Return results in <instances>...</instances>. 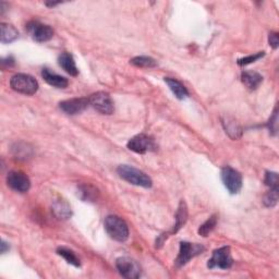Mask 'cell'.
I'll return each mask as SVG.
<instances>
[{"label": "cell", "instance_id": "9c48e42d", "mask_svg": "<svg viewBox=\"0 0 279 279\" xmlns=\"http://www.w3.org/2000/svg\"><path fill=\"white\" fill-rule=\"evenodd\" d=\"M27 31L31 34L32 38L38 43L48 42L54 36V30L49 25L40 23L38 21H32L26 26Z\"/></svg>", "mask_w": 279, "mask_h": 279}, {"label": "cell", "instance_id": "4fadbf2b", "mask_svg": "<svg viewBox=\"0 0 279 279\" xmlns=\"http://www.w3.org/2000/svg\"><path fill=\"white\" fill-rule=\"evenodd\" d=\"M58 64L67 73H69L72 76H76L79 74V70L76 68L75 61L73 56L69 53H63L58 58Z\"/></svg>", "mask_w": 279, "mask_h": 279}, {"label": "cell", "instance_id": "8992f818", "mask_svg": "<svg viewBox=\"0 0 279 279\" xmlns=\"http://www.w3.org/2000/svg\"><path fill=\"white\" fill-rule=\"evenodd\" d=\"M221 180L231 194L238 193L242 188V176L236 169L226 166L221 169Z\"/></svg>", "mask_w": 279, "mask_h": 279}, {"label": "cell", "instance_id": "cb8c5ba5", "mask_svg": "<svg viewBox=\"0 0 279 279\" xmlns=\"http://www.w3.org/2000/svg\"><path fill=\"white\" fill-rule=\"evenodd\" d=\"M57 253L58 255L60 256H63V258L68 262L69 264L71 265H73L75 267H79L81 264H80V260L76 258V255L72 252L71 250L69 249H66V248H59L57 250Z\"/></svg>", "mask_w": 279, "mask_h": 279}, {"label": "cell", "instance_id": "83f0119b", "mask_svg": "<svg viewBox=\"0 0 279 279\" xmlns=\"http://www.w3.org/2000/svg\"><path fill=\"white\" fill-rule=\"evenodd\" d=\"M269 128H270V130H271V132L273 133V135H276L277 130H278V114H277V109H275L274 115H273V117L270 119Z\"/></svg>", "mask_w": 279, "mask_h": 279}, {"label": "cell", "instance_id": "e0dca14e", "mask_svg": "<svg viewBox=\"0 0 279 279\" xmlns=\"http://www.w3.org/2000/svg\"><path fill=\"white\" fill-rule=\"evenodd\" d=\"M165 82L167 83V85L169 86L170 91L174 93V95L178 99H185L189 96V92L187 90V87L183 85L180 81L172 79V77H165Z\"/></svg>", "mask_w": 279, "mask_h": 279}, {"label": "cell", "instance_id": "5bb4252c", "mask_svg": "<svg viewBox=\"0 0 279 279\" xmlns=\"http://www.w3.org/2000/svg\"><path fill=\"white\" fill-rule=\"evenodd\" d=\"M53 213L58 219H69L72 216V210L67 201L63 199L55 200L53 203Z\"/></svg>", "mask_w": 279, "mask_h": 279}, {"label": "cell", "instance_id": "d6986e66", "mask_svg": "<svg viewBox=\"0 0 279 279\" xmlns=\"http://www.w3.org/2000/svg\"><path fill=\"white\" fill-rule=\"evenodd\" d=\"M188 219V208H187V204L181 201L180 204H179V208H178L177 210V214H176V224L174 229H172L171 233H176L179 231L180 228L183 227V225L187 222Z\"/></svg>", "mask_w": 279, "mask_h": 279}, {"label": "cell", "instance_id": "277c9868", "mask_svg": "<svg viewBox=\"0 0 279 279\" xmlns=\"http://www.w3.org/2000/svg\"><path fill=\"white\" fill-rule=\"evenodd\" d=\"M233 264V260L229 247H221L215 250L211 258L209 260L208 267L210 270H229Z\"/></svg>", "mask_w": 279, "mask_h": 279}, {"label": "cell", "instance_id": "5b68a950", "mask_svg": "<svg viewBox=\"0 0 279 279\" xmlns=\"http://www.w3.org/2000/svg\"><path fill=\"white\" fill-rule=\"evenodd\" d=\"M90 106L103 115H111L115 110L114 102L108 93L97 92L88 97Z\"/></svg>", "mask_w": 279, "mask_h": 279}, {"label": "cell", "instance_id": "f1b7e54d", "mask_svg": "<svg viewBox=\"0 0 279 279\" xmlns=\"http://www.w3.org/2000/svg\"><path fill=\"white\" fill-rule=\"evenodd\" d=\"M269 42H270V45L273 48H277L279 45V37H278V33H274L272 32L270 36H269Z\"/></svg>", "mask_w": 279, "mask_h": 279}, {"label": "cell", "instance_id": "3957f363", "mask_svg": "<svg viewBox=\"0 0 279 279\" xmlns=\"http://www.w3.org/2000/svg\"><path fill=\"white\" fill-rule=\"evenodd\" d=\"M10 86L12 90L25 95H33L38 90V82L32 75L18 73L10 80Z\"/></svg>", "mask_w": 279, "mask_h": 279}, {"label": "cell", "instance_id": "2e32d148", "mask_svg": "<svg viewBox=\"0 0 279 279\" xmlns=\"http://www.w3.org/2000/svg\"><path fill=\"white\" fill-rule=\"evenodd\" d=\"M241 80L249 90H255L263 81V77L256 71H243L241 74Z\"/></svg>", "mask_w": 279, "mask_h": 279}, {"label": "cell", "instance_id": "44dd1931", "mask_svg": "<svg viewBox=\"0 0 279 279\" xmlns=\"http://www.w3.org/2000/svg\"><path fill=\"white\" fill-rule=\"evenodd\" d=\"M77 195L81 198V200L85 201V202H87V201L88 202H94V201H96L98 198V191L97 189H95L92 186L84 185L79 188Z\"/></svg>", "mask_w": 279, "mask_h": 279}, {"label": "cell", "instance_id": "7402d4cb", "mask_svg": "<svg viewBox=\"0 0 279 279\" xmlns=\"http://www.w3.org/2000/svg\"><path fill=\"white\" fill-rule=\"evenodd\" d=\"M131 64L139 68H154L157 66L156 60L152 57H147V56H139V57H135L131 60Z\"/></svg>", "mask_w": 279, "mask_h": 279}, {"label": "cell", "instance_id": "30bf717a", "mask_svg": "<svg viewBox=\"0 0 279 279\" xmlns=\"http://www.w3.org/2000/svg\"><path fill=\"white\" fill-rule=\"evenodd\" d=\"M127 146L130 150H132V152L138 154H145L155 149V143L152 138L142 133V135H138L130 139Z\"/></svg>", "mask_w": 279, "mask_h": 279}, {"label": "cell", "instance_id": "52a82bcc", "mask_svg": "<svg viewBox=\"0 0 279 279\" xmlns=\"http://www.w3.org/2000/svg\"><path fill=\"white\" fill-rule=\"evenodd\" d=\"M205 250L203 245L200 244H193L190 242H181L180 243V251L178 254L177 259L175 261V264L177 267L185 266L188 262L193 259L194 256L201 254Z\"/></svg>", "mask_w": 279, "mask_h": 279}, {"label": "cell", "instance_id": "9a60e30c", "mask_svg": "<svg viewBox=\"0 0 279 279\" xmlns=\"http://www.w3.org/2000/svg\"><path fill=\"white\" fill-rule=\"evenodd\" d=\"M42 76L49 85L55 86L57 88H65L69 84V82L66 79V77L54 73V72H52L49 69H43Z\"/></svg>", "mask_w": 279, "mask_h": 279}, {"label": "cell", "instance_id": "484cf974", "mask_svg": "<svg viewBox=\"0 0 279 279\" xmlns=\"http://www.w3.org/2000/svg\"><path fill=\"white\" fill-rule=\"evenodd\" d=\"M265 185L270 188H278V175L276 172L267 171L265 175Z\"/></svg>", "mask_w": 279, "mask_h": 279}, {"label": "cell", "instance_id": "4dcf8cb0", "mask_svg": "<svg viewBox=\"0 0 279 279\" xmlns=\"http://www.w3.org/2000/svg\"><path fill=\"white\" fill-rule=\"evenodd\" d=\"M60 2H47L46 5H48V7H54V5H57L59 4Z\"/></svg>", "mask_w": 279, "mask_h": 279}, {"label": "cell", "instance_id": "7c38bea8", "mask_svg": "<svg viewBox=\"0 0 279 279\" xmlns=\"http://www.w3.org/2000/svg\"><path fill=\"white\" fill-rule=\"evenodd\" d=\"M88 106H90L88 98H84V97L67 99L59 104L60 109L67 115L81 114L82 111H84L88 107Z\"/></svg>", "mask_w": 279, "mask_h": 279}, {"label": "cell", "instance_id": "ffe728a7", "mask_svg": "<svg viewBox=\"0 0 279 279\" xmlns=\"http://www.w3.org/2000/svg\"><path fill=\"white\" fill-rule=\"evenodd\" d=\"M222 126H224L226 133L232 139H238L242 135V129L241 127L238 125L237 121H234L231 118H225L222 119Z\"/></svg>", "mask_w": 279, "mask_h": 279}, {"label": "cell", "instance_id": "8fae6325", "mask_svg": "<svg viewBox=\"0 0 279 279\" xmlns=\"http://www.w3.org/2000/svg\"><path fill=\"white\" fill-rule=\"evenodd\" d=\"M7 183L11 189L20 193H25L31 188L29 177L21 171H10L7 176Z\"/></svg>", "mask_w": 279, "mask_h": 279}, {"label": "cell", "instance_id": "f546056e", "mask_svg": "<svg viewBox=\"0 0 279 279\" xmlns=\"http://www.w3.org/2000/svg\"><path fill=\"white\" fill-rule=\"evenodd\" d=\"M7 250H9V244L2 240V241H1V253H5V252H7Z\"/></svg>", "mask_w": 279, "mask_h": 279}, {"label": "cell", "instance_id": "603a6c76", "mask_svg": "<svg viewBox=\"0 0 279 279\" xmlns=\"http://www.w3.org/2000/svg\"><path fill=\"white\" fill-rule=\"evenodd\" d=\"M216 225H217V216L216 215L210 216L209 218L199 228V234L202 237H208L209 234L215 229Z\"/></svg>", "mask_w": 279, "mask_h": 279}, {"label": "cell", "instance_id": "ac0fdd59", "mask_svg": "<svg viewBox=\"0 0 279 279\" xmlns=\"http://www.w3.org/2000/svg\"><path fill=\"white\" fill-rule=\"evenodd\" d=\"M1 29V36H0V41L2 44H8L14 42L16 38L19 37V32L15 30V27L7 24V23H1L0 25Z\"/></svg>", "mask_w": 279, "mask_h": 279}, {"label": "cell", "instance_id": "7a4b0ae2", "mask_svg": "<svg viewBox=\"0 0 279 279\" xmlns=\"http://www.w3.org/2000/svg\"><path fill=\"white\" fill-rule=\"evenodd\" d=\"M105 229L110 238L118 242H125L129 238V227L127 222L118 216H108L105 219Z\"/></svg>", "mask_w": 279, "mask_h": 279}, {"label": "cell", "instance_id": "4316f807", "mask_svg": "<svg viewBox=\"0 0 279 279\" xmlns=\"http://www.w3.org/2000/svg\"><path fill=\"white\" fill-rule=\"evenodd\" d=\"M264 55H265L264 52H261V53H259V54H255V55H252V56H249V57L241 58V59H239V60H238V65H239V66H247V65H250V64H252V63H254V61L259 60L260 58L263 57Z\"/></svg>", "mask_w": 279, "mask_h": 279}, {"label": "cell", "instance_id": "ba28073f", "mask_svg": "<svg viewBox=\"0 0 279 279\" xmlns=\"http://www.w3.org/2000/svg\"><path fill=\"white\" fill-rule=\"evenodd\" d=\"M116 267L121 276L130 279H136L141 276V267L135 260L130 258H119L116 261Z\"/></svg>", "mask_w": 279, "mask_h": 279}, {"label": "cell", "instance_id": "d4e9b609", "mask_svg": "<svg viewBox=\"0 0 279 279\" xmlns=\"http://www.w3.org/2000/svg\"><path fill=\"white\" fill-rule=\"evenodd\" d=\"M263 202L266 208H274L278 202V188H271L264 197Z\"/></svg>", "mask_w": 279, "mask_h": 279}, {"label": "cell", "instance_id": "6da1fadb", "mask_svg": "<svg viewBox=\"0 0 279 279\" xmlns=\"http://www.w3.org/2000/svg\"><path fill=\"white\" fill-rule=\"evenodd\" d=\"M117 172L122 179L126 180L127 182L131 183L133 186L142 187V188H150L152 187V179L143 172L142 170L137 169L132 166L128 165H121L117 168Z\"/></svg>", "mask_w": 279, "mask_h": 279}]
</instances>
